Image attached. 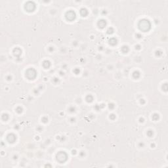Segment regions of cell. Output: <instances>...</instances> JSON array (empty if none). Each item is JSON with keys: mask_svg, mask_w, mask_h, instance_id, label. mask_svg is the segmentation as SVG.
<instances>
[{"mask_svg": "<svg viewBox=\"0 0 168 168\" xmlns=\"http://www.w3.org/2000/svg\"><path fill=\"white\" fill-rule=\"evenodd\" d=\"M26 75H27L28 77H30V76H31L32 75V79H33L35 77V76H36V74H35V72L34 70L30 69L27 71V72H26Z\"/></svg>", "mask_w": 168, "mask_h": 168, "instance_id": "3957f363", "label": "cell"}, {"mask_svg": "<svg viewBox=\"0 0 168 168\" xmlns=\"http://www.w3.org/2000/svg\"><path fill=\"white\" fill-rule=\"evenodd\" d=\"M67 156L64 152H60V153H59L56 156V160L57 161H60V162L62 163L64 161H65L66 160Z\"/></svg>", "mask_w": 168, "mask_h": 168, "instance_id": "7a4b0ae2", "label": "cell"}, {"mask_svg": "<svg viewBox=\"0 0 168 168\" xmlns=\"http://www.w3.org/2000/svg\"><path fill=\"white\" fill-rule=\"evenodd\" d=\"M139 28L141 30H143V31H146L149 29L150 28V24L148 22V20H141L139 23Z\"/></svg>", "mask_w": 168, "mask_h": 168, "instance_id": "6da1fadb", "label": "cell"}]
</instances>
